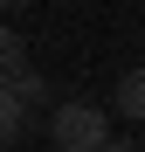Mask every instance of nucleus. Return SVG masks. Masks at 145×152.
Listing matches in <instances>:
<instances>
[{"label": "nucleus", "mask_w": 145, "mask_h": 152, "mask_svg": "<svg viewBox=\"0 0 145 152\" xmlns=\"http://www.w3.org/2000/svg\"><path fill=\"white\" fill-rule=\"evenodd\" d=\"M21 132H28V104H21L14 83H0V145H14Z\"/></svg>", "instance_id": "2"}, {"label": "nucleus", "mask_w": 145, "mask_h": 152, "mask_svg": "<svg viewBox=\"0 0 145 152\" xmlns=\"http://www.w3.org/2000/svg\"><path fill=\"white\" fill-rule=\"evenodd\" d=\"M111 132V111L90 104V97H69V104L48 111V138H55V152H97Z\"/></svg>", "instance_id": "1"}, {"label": "nucleus", "mask_w": 145, "mask_h": 152, "mask_svg": "<svg viewBox=\"0 0 145 152\" xmlns=\"http://www.w3.org/2000/svg\"><path fill=\"white\" fill-rule=\"evenodd\" d=\"M111 104L125 111L131 124H145V69H125V76H117V97H111Z\"/></svg>", "instance_id": "3"}, {"label": "nucleus", "mask_w": 145, "mask_h": 152, "mask_svg": "<svg viewBox=\"0 0 145 152\" xmlns=\"http://www.w3.org/2000/svg\"><path fill=\"white\" fill-rule=\"evenodd\" d=\"M138 152H145V145H138Z\"/></svg>", "instance_id": "7"}, {"label": "nucleus", "mask_w": 145, "mask_h": 152, "mask_svg": "<svg viewBox=\"0 0 145 152\" xmlns=\"http://www.w3.org/2000/svg\"><path fill=\"white\" fill-rule=\"evenodd\" d=\"M21 69H28V42H21L14 28H0V83H14Z\"/></svg>", "instance_id": "4"}, {"label": "nucleus", "mask_w": 145, "mask_h": 152, "mask_svg": "<svg viewBox=\"0 0 145 152\" xmlns=\"http://www.w3.org/2000/svg\"><path fill=\"white\" fill-rule=\"evenodd\" d=\"M97 152H138V145H131V138H111V132H104V145H97Z\"/></svg>", "instance_id": "5"}, {"label": "nucleus", "mask_w": 145, "mask_h": 152, "mask_svg": "<svg viewBox=\"0 0 145 152\" xmlns=\"http://www.w3.org/2000/svg\"><path fill=\"white\" fill-rule=\"evenodd\" d=\"M0 7H28V0H0Z\"/></svg>", "instance_id": "6"}]
</instances>
